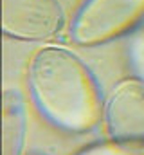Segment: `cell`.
Returning <instances> with one entry per match:
<instances>
[{"label": "cell", "instance_id": "cell-8", "mask_svg": "<svg viewBox=\"0 0 144 155\" xmlns=\"http://www.w3.org/2000/svg\"><path fill=\"white\" fill-rule=\"evenodd\" d=\"M29 155H40V153H29Z\"/></svg>", "mask_w": 144, "mask_h": 155}, {"label": "cell", "instance_id": "cell-1", "mask_svg": "<svg viewBox=\"0 0 144 155\" xmlns=\"http://www.w3.org/2000/svg\"><path fill=\"white\" fill-rule=\"evenodd\" d=\"M27 88L38 112L60 130L87 134L103 121L101 87L67 47L43 45L36 51L27 63Z\"/></svg>", "mask_w": 144, "mask_h": 155}, {"label": "cell", "instance_id": "cell-2", "mask_svg": "<svg viewBox=\"0 0 144 155\" xmlns=\"http://www.w3.org/2000/svg\"><path fill=\"white\" fill-rule=\"evenodd\" d=\"M144 20V0H85L76 13L70 40L96 47L132 33Z\"/></svg>", "mask_w": 144, "mask_h": 155}, {"label": "cell", "instance_id": "cell-3", "mask_svg": "<svg viewBox=\"0 0 144 155\" xmlns=\"http://www.w3.org/2000/svg\"><path fill=\"white\" fill-rule=\"evenodd\" d=\"M67 25L60 0H2V33L20 41H49Z\"/></svg>", "mask_w": 144, "mask_h": 155}, {"label": "cell", "instance_id": "cell-4", "mask_svg": "<svg viewBox=\"0 0 144 155\" xmlns=\"http://www.w3.org/2000/svg\"><path fill=\"white\" fill-rule=\"evenodd\" d=\"M103 123L108 139L144 146V81L139 76L124 78L112 88Z\"/></svg>", "mask_w": 144, "mask_h": 155}, {"label": "cell", "instance_id": "cell-5", "mask_svg": "<svg viewBox=\"0 0 144 155\" xmlns=\"http://www.w3.org/2000/svg\"><path fill=\"white\" fill-rule=\"evenodd\" d=\"M27 139L25 103L18 88H7L2 97V155H24Z\"/></svg>", "mask_w": 144, "mask_h": 155}, {"label": "cell", "instance_id": "cell-6", "mask_svg": "<svg viewBox=\"0 0 144 155\" xmlns=\"http://www.w3.org/2000/svg\"><path fill=\"white\" fill-rule=\"evenodd\" d=\"M76 155H144V146L124 144V143H117V141L108 139L103 143L90 144Z\"/></svg>", "mask_w": 144, "mask_h": 155}, {"label": "cell", "instance_id": "cell-7", "mask_svg": "<svg viewBox=\"0 0 144 155\" xmlns=\"http://www.w3.org/2000/svg\"><path fill=\"white\" fill-rule=\"evenodd\" d=\"M130 60L137 76L144 81V29L135 31L130 40Z\"/></svg>", "mask_w": 144, "mask_h": 155}]
</instances>
